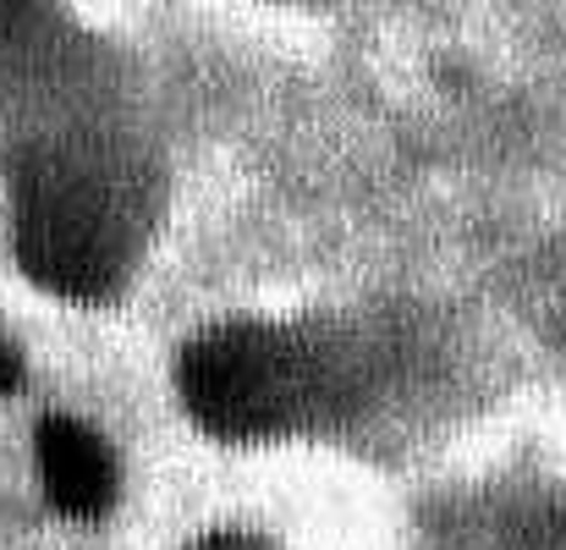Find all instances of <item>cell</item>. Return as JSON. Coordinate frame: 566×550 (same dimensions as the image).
<instances>
[{"label": "cell", "mask_w": 566, "mask_h": 550, "mask_svg": "<svg viewBox=\"0 0 566 550\" xmlns=\"http://www.w3.org/2000/svg\"><path fill=\"white\" fill-rule=\"evenodd\" d=\"M429 353L412 325L226 320L182 347L177 396L203 435L237 446L369 429L407 407L396 391L429 374Z\"/></svg>", "instance_id": "6da1fadb"}, {"label": "cell", "mask_w": 566, "mask_h": 550, "mask_svg": "<svg viewBox=\"0 0 566 550\" xmlns=\"http://www.w3.org/2000/svg\"><path fill=\"white\" fill-rule=\"evenodd\" d=\"M155 204V166L105 116H77L17 144L11 248L22 270L55 298H116L149 242Z\"/></svg>", "instance_id": "7a4b0ae2"}, {"label": "cell", "mask_w": 566, "mask_h": 550, "mask_svg": "<svg viewBox=\"0 0 566 550\" xmlns=\"http://www.w3.org/2000/svg\"><path fill=\"white\" fill-rule=\"evenodd\" d=\"M33 457H39V485H44V501L61 512V518H77V523H94L116 507L122 496V463L111 452V440L72 418V413H50L33 435Z\"/></svg>", "instance_id": "3957f363"}, {"label": "cell", "mask_w": 566, "mask_h": 550, "mask_svg": "<svg viewBox=\"0 0 566 550\" xmlns=\"http://www.w3.org/2000/svg\"><path fill=\"white\" fill-rule=\"evenodd\" d=\"M429 550H566V518L523 496H451L429 518Z\"/></svg>", "instance_id": "277c9868"}, {"label": "cell", "mask_w": 566, "mask_h": 550, "mask_svg": "<svg viewBox=\"0 0 566 550\" xmlns=\"http://www.w3.org/2000/svg\"><path fill=\"white\" fill-rule=\"evenodd\" d=\"M44 11H50V0H0V44L39 39V28H44Z\"/></svg>", "instance_id": "5b68a950"}, {"label": "cell", "mask_w": 566, "mask_h": 550, "mask_svg": "<svg viewBox=\"0 0 566 550\" xmlns=\"http://www.w3.org/2000/svg\"><path fill=\"white\" fill-rule=\"evenodd\" d=\"M188 550H275V546H270V540H259V535H242V529H220V535L192 540Z\"/></svg>", "instance_id": "8992f818"}, {"label": "cell", "mask_w": 566, "mask_h": 550, "mask_svg": "<svg viewBox=\"0 0 566 550\" xmlns=\"http://www.w3.org/2000/svg\"><path fill=\"white\" fill-rule=\"evenodd\" d=\"M17 385H22V353H17V347L0 336V402H6Z\"/></svg>", "instance_id": "52a82bcc"}]
</instances>
